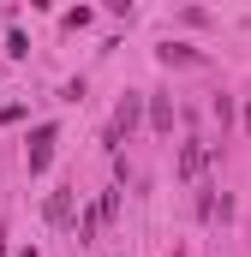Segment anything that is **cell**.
Masks as SVG:
<instances>
[{
  "label": "cell",
  "instance_id": "7a4b0ae2",
  "mask_svg": "<svg viewBox=\"0 0 251 257\" xmlns=\"http://www.w3.org/2000/svg\"><path fill=\"white\" fill-rule=\"evenodd\" d=\"M138 120H144V96H138V90H126L120 108H114V132H120V138H132V132H138Z\"/></svg>",
  "mask_w": 251,
  "mask_h": 257
},
{
  "label": "cell",
  "instance_id": "5b68a950",
  "mask_svg": "<svg viewBox=\"0 0 251 257\" xmlns=\"http://www.w3.org/2000/svg\"><path fill=\"white\" fill-rule=\"evenodd\" d=\"M197 174H203V150L186 144V150H180V180H197Z\"/></svg>",
  "mask_w": 251,
  "mask_h": 257
},
{
  "label": "cell",
  "instance_id": "52a82bcc",
  "mask_svg": "<svg viewBox=\"0 0 251 257\" xmlns=\"http://www.w3.org/2000/svg\"><path fill=\"white\" fill-rule=\"evenodd\" d=\"M209 114H215L221 132H227V126H233V96H215V102H209Z\"/></svg>",
  "mask_w": 251,
  "mask_h": 257
},
{
  "label": "cell",
  "instance_id": "6da1fadb",
  "mask_svg": "<svg viewBox=\"0 0 251 257\" xmlns=\"http://www.w3.org/2000/svg\"><path fill=\"white\" fill-rule=\"evenodd\" d=\"M54 144H60V126H36V132H30V150H24V168L42 174V168L54 162Z\"/></svg>",
  "mask_w": 251,
  "mask_h": 257
},
{
  "label": "cell",
  "instance_id": "3957f363",
  "mask_svg": "<svg viewBox=\"0 0 251 257\" xmlns=\"http://www.w3.org/2000/svg\"><path fill=\"white\" fill-rule=\"evenodd\" d=\"M144 114H150V132H174V102L168 96H144Z\"/></svg>",
  "mask_w": 251,
  "mask_h": 257
},
{
  "label": "cell",
  "instance_id": "8992f818",
  "mask_svg": "<svg viewBox=\"0 0 251 257\" xmlns=\"http://www.w3.org/2000/svg\"><path fill=\"white\" fill-rule=\"evenodd\" d=\"M48 221H54V227L72 221V192H54V197H48Z\"/></svg>",
  "mask_w": 251,
  "mask_h": 257
},
{
  "label": "cell",
  "instance_id": "277c9868",
  "mask_svg": "<svg viewBox=\"0 0 251 257\" xmlns=\"http://www.w3.org/2000/svg\"><path fill=\"white\" fill-rule=\"evenodd\" d=\"M156 60H162V66H203V54L186 48V42H162V48H156Z\"/></svg>",
  "mask_w": 251,
  "mask_h": 257
},
{
  "label": "cell",
  "instance_id": "ba28073f",
  "mask_svg": "<svg viewBox=\"0 0 251 257\" xmlns=\"http://www.w3.org/2000/svg\"><path fill=\"white\" fill-rule=\"evenodd\" d=\"M6 54H12V60H24V54H30V42H24V30H18V24H12V36H6Z\"/></svg>",
  "mask_w": 251,
  "mask_h": 257
}]
</instances>
